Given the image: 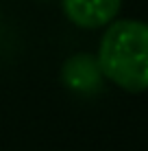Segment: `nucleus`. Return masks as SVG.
Returning <instances> with one entry per match:
<instances>
[{
  "label": "nucleus",
  "mask_w": 148,
  "mask_h": 151,
  "mask_svg": "<svg viewBox=\"0 0 148 151\" xmlns=\"http://www.w3.org/2000/svg\"><path fill=\"white\" fill-rule=\"evenodd\" d=\"M98 64L118 88L140 94L148 90V22L115 20L100 37Z\"/></svg>",
  "instance_id": "obj_1"
},
{
  "label": "nucleus",
  "mask_w": 148,
  "mask_h": 151,
  "mask_svg": "<svg viewBox=\"0 0 148 151\" xmlns=\"http://www.w3.org/2000/svg\"><path fill=\"white\" fill-rule=\"evenodd\" d=\"M68 20L81 29H100L115 20L122 0H61Z\"/></svg>",
  "instance_id": "obj_2"
},
{
  "label": "nucleus",
  "mask_w": 148,
  "mask_h": 151,
  "mask_svg": "<svg viewBox=\"0 0 148 151\" xmlns=\"http://www.w3.org/2000/svg\"><path fill=\"white\" fill-rule=\"evenodd\" d=\"M61 81L74 92L81 94H94L103 88V70H100L98 57L89 53H76L65 59L61 68Z\"/></svg>",
  "instance_id": "obj_3"
}]
</instances>
